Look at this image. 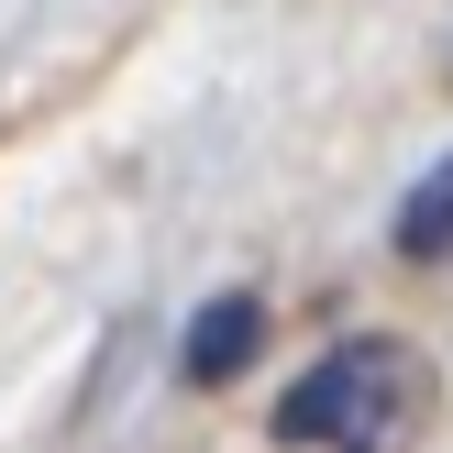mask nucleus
Here are the masks:
<instances>
[{"instance_id": "obj_1", "label": "nucleus", "mask_w": 453, "mask_h": 453, "mask_svg": "<svg viewBox=\"0 0 453 453\" xmlns=\"http://www.w3.org/2000/svg\"><path fill=\"white\" fill-rule=\"evenodd\" d=\"M420 420H432V354L398 343V332L332 343L277 398V442H299V453H410Z\"/></svg>"}, {"instance_id": "obj_2", "label": "nucleus", "mask_w": 453, "mask_h": 453, "mask_svg": "<svg viewBox=\"0 0 453 453\" xmlns=\"http://www.w3.org/2000/svg\"><path fill=\"white\" fill-rule=\"evenodd\" d=\"M255 354H265V299L255 288H221V299L177 332V376H188V388H233Z\"/></svg>"}, {"instance_id": "obj_3", "label": "nucleus", "mask_w": 453, "mask_h": 453, "mask_svg": "<svg viewBox=\"0 0 453 453\" xmlns=\"http://www.w3.org/2000/svg\"><path fill=\"white\" fill-rule=\"evenodd\" d=\"M398 255H410V265H442L453 255V155L398 199Z\"/></svg>"}]
</instances>
